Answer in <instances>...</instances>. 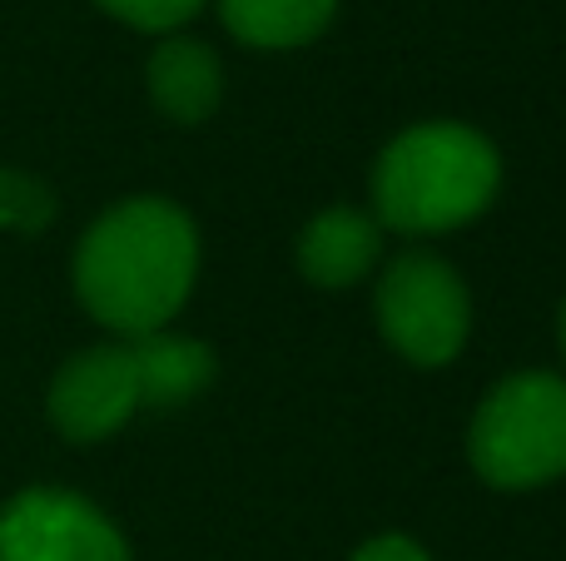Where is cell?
<instances>
[{
  "mask_svg": "<svg viewBox=\"0 0 566 561\" xmlns=\"http://www.w3.org/2000/svg\"><path fill=\"white\" fill-rule=\"evenodd\" d=\"M199 278L195 219L159 194L109 204L75 248V294L95 324L125 338L159 334Z\"/></svg>",
  "mask_w": 566,
  "mask_h": 561,
  "instance_id": "obj_1",
  "label": "cell"
},
{
  "mask_svg": "<svg viewBox=\"0 0 566 561\" xmlns=\"http://www.w3.org/2000/svg\"><path fill=\"white\" fill-rule=\"evenodd\" d=\"M502 159L488 135L458 119L412 125L373 165V219L398 234H448L497 199Z\"/></svg>",
  "mask_w": 566,
  "mask_h": 561,
  "instance_id": "obj_2",
  "label": "cell"
},
{
  "mask_svg": "<svg viewBox=\"0 0 566 561\" xmlns=\"http://www.w3.org/2000/svg\"><path fill=\"white\" fill-rule=\"evenodd\" d=\"M478 477L502 493H527L566 477V378L512 373L478 403L468 427Z\"/></svg>",
  "mask_w": 566,
  "mask_h": 561,
  "instance_id": "obj_3",
  "label": "cell"
},
{
  "mask_svg": "<svg viewBox=\"0 0 566 561\" xmlns=\"http://www.w3.org/2000/svg\"><path fill=\"white\" fill-rule=\"evenodd\" d=\"M378 328L412 368H442L472 334V298L462 274L438 254L408 248L378 278L373 294Z\"/></svg>",
  "mask_w": 566,
  "mask_h": 561,
  "instance_id": "obj_4",
  "label": "cell"
},
{
  "mask_svg": "<svg viewBox=\"0 0 566 561\" xmlns=\"http://www.w3.org/2000/svg\"><path fill=\"white\" fill-rule=\"evenodd\" d=\"M0 561H129V542L90 497L25 487L0 507Z\"/></svg>",
  "mask_w": 566,
  "mask_h": 561,
  "instance_id": "obj_5",
  "label": "cell"
},
{
  "mask_svg": "<svg viewBox=\"0 0 566 561\" xmlns=\"http://www.w3.org/2000/svg\"><path fill=\"white\" fill-rule=\"evenodd\" d=\"M50 423L70 443H105L139 413V383L125 343H99L65 358L50 378Z\"/></svg>",
  "mask_w": 566,
  "mask_h": 561,
  "instance_id": "obj_6",
  "label": "cell"
},
{
  "mask_svg": "<svg viewBox=\"0 0 566 561\" xmlns=\"http://www.w3.org/2000/svg\"><path fill=\"white\" fill-rule=\"evenodd\" d=\"M298 268L318 288H353L373 274L382 254V224L353 204H333L313 214L298 234Z\"/></svg>",
  "mask_w": 566,
  "mask_h": 561,
  "instance_id": "obj_7",
  "label": "cell"
},
{
  "mask_svg": "<svg viewBox=\"0 0 566 561\" xmlns=\"http://www.w3.org/2000/svg\"><path fill=\"white\" fill-rule=\"evenodd\" d=\"M145 80H149V99L159 105V115L175 119V125H199L224 99V65L195 35L159 40L155 55H149Z\"/></svg>",
  "mask_w": 566,
  "mask_h": 561,
  "instance_id": "obj_8",
  "label": "cell"
},
{
  "mask_svg": "<svg viewBox=\"0 0 566 561\" xmlns=\"http://www.w3.org/2000/svg\"><path fill=\"white\" fill-rule=\"evenodd\" d=\"M129 363H135L139 383V407H179L189 398H199L214 383V348L199 343L189 334H139L129 338Z\"/></svg>",
  "mask_w": 566,
  "mask_h": 561,
  "instance_id": "obj_9",
  "label": "cell"
},
{
  "mask_svg": "<svg viewBox=\"0 0 566 561\" xmlns=\"http://www.w3.org/2000/svg\"><path fill=\"white\" fill-rule=\"evenodd\" d=\"M338 15V0H219V20L234 40L254 50L308 45Z\"/></svg>",
  "mask_w": 566,
  "mask_h": 561,
  "instance_id": "obj_10",
  "label": "cell"
},
{
  "mask_svg": "<svg viewBox=\"0 0 566 561\" xmlns=\"http://www.w3.org/2000/svg\"><path fill=\"white\" fill-rule=\"evenodd\" d=\"M55 219V194L50 184H40L25 169H6L0 165V229L10 234H40Z\"/></svg>",
  "mask_w": 566,
  "mask_h": 561,
  "instance_id": "obj_11",
  "label": "cell"
},
{
  "mask_svg": "<svg viewBox=\"0 0 566 561\" xmlns=\"http://www.w3.org/2000/svg\"><path fill=\"white\" fill-rule=\"evenodd\" d=\"M95 6L125 20V25L149 30V35H179V25L199 15L205 0H95Z\"/></svg>",
  "mask_w": 566,
  "mask_h": 561,
  "instance_id": "obj_12",
  "label": "cell"
},
{
  "mask_svg": "<svg viewBox=\"0 0 566 561\" xmlns=\"http://www.w3.org/2000/svg\"><path fill=\"white\" fill-rule=\"evenodd\" d=\"M348 561H432V557H428V547L412 542V537L382 532V537H368Z\"/></svg>",
  "mask_w": 566,
  "mask_h": 561,
  "instance_id": "obj_13",
  "label": "cell"
},
{
  "mask_svg": "<svg viewBox=\"0 0 566 561\" xmlns=\"http://www.w3.org/2000/svg\"><path fill=\"white\" fill-rule=\"evenodd\" d=\"M557 338H562V358H566V298H562V318H557Z\"/></svg>",
  "mask_w": 566,
  "mask_h": 561,
  "instance_id": "obj_14",
  "label": "cell"
}]
</instances>
